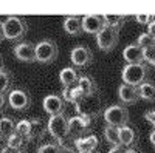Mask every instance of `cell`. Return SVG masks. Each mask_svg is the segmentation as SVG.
<instances>
[{
    "mask_svg": "<svg viewBox=\"0 0 155 153\" xmlns=\"http://www.w3.org/2000/svg\"><path fill=\"white\" fill-rule=\"evenodd\" d=\"M74 108H76V113L79 114V116H84V118H88V119H95L101 113H104L102 111V100H101L98 93L90 94V96H84L79 102L74 104Z\"/></svg>",
    "mask_w": 155,
    "mask_h": 153,
    "instance_id": "1",
    "label": "cell"
},
{
    "mask_svg": "<svg viewBox=\"0 0 155 153\" xmlns=\"http://www.w3.org/2000/svg\"><path fill=\"white\" fill-rule=\"evenodd\" d=\"M2 27H3L5 39H8V40H19L28 31L27 20L19 16H8L2 22Z\"/></svg>",
    "mask_w": 155,
    "mask_h": 153,
    "instance_id": "2",
    "label": "cell"
},
{
    "mask_svg": "<svg viewBox=\"0 0 155 153\" xmlns=\"http://www.w3.org/2000/svg\"><path fill=\"white\" fill-rule=\"evenodd\" d=\"M123 84L132 85V87H140L143 82H146L147 79V65L144 63H130L123 68Z\"/></svg>",
    "mask_w": 155,
    "mask_h": 153,
    "instance_id": "3",
    "label": "cell"
},
{
    "mask_svg": "<svg viewBox=\"0 0 155 153\" xmlns=\"http://www.w3.org/2000/svg\"><path fill=\"white\" fill-rule=\"evenodd\" d=\"M104 116V121L107 122V125L112 127H126L129 124V110L123 105H110L104 110L102 113Z\"/></svg>",
    "mask_w": 155,
    "mask_h": 153,
    "instance_id": "4",
    "label": "cell"
},
{
    "mask_svg": "<svg viewBox=\"0 0 155 153\" xmlns=\"http://www.w3.org/2000/svg\"><path fill=\"white\" fill-rule=\"evenodd\" d=\"M47 129H48L50 136L58 142L59 139L70 135V132H68V118H65V114L50 116V121L47 122Z\"/></svg>",
    "mask_w": 155,
    "mask_h": 153,
    "instance_id": "5",
    "label": "cell"
},
{
    "mask_svg": "<svg viewBox=\"0 0 155 153\" xmlns=\"http://www.w3.org/2000/svg\"><path fill=\"white\" fill-rule=\"evenodd\" d=\"M59 54L58 45L53 40H41L39 43H36V60L41 63H50L53 62Z\"/></svg>",
    "mask_w": 155,
    "mask_h": 153,
    "instance_id": "6",
    "label": "cell"
},
{
    "mask_svg": "<svg viewBox=\"0 0 155 153\" xmlns=\"http://www.w3.org/2000/svg\"><path fill=\"white\" fill-rule=\"evenodd\" d=\"M118 39H120V30H113L109 27H104V30L96 34L98 48L101 51H106V53H109V51H112L116 46Z\"/></svg>",
    "mask_w": 155,
    "mask_h": 153,
    "instance_id": "7",
    "label": "cell"
},
{
    "mask_svg": "<svg viewBox=\"0 0 155 153\" xmlns=\"http://www.w3.org/2000/svg\"><path fill=\"white\" fill-rule=\"evenodd\" d=\"M90 125H92V119L79 116V114L68 118V132H70V135L74 139H79V138L87 136L85 133L90 129Z\"/></svg>",
    "mask_w": 155,
    "mask_h": 153,
    "instance_id": "8",
    "label": "cell"
},
{
    "mask_svg": "<svg viewBox=\"0 0 155 153\" xmlns=\"http://www.w3.org/2000/svg\"><path fill=\"white\" fill-rule=\"evenodd\" d=\"M70 59H71V63L78 68H84L87 65H90L93 60V53L88 46H84V45H78L71 49L70 53Z\"/></svg>",
    "mask_w": 155,
    "mask_h": 153,
    "instance_id": "9",
    "label": "cell"
},
{
    "mask_svg": "<svg viewBox=\"0 0 155 153\" xmlns=\"http://www.w3.org/2000/svg\"><path fill=\"white\" fill-rule=\"evenodd\" d=\"M8 104L11 105V108L22 111V110H27L31 105V97L25 90L16 88V90H11L8 93Z\"/></svg>",
    "mask_w": 155,
    "mask_h": 153,
    "instance_id": "10",
    "label": "cell"
},
{
    "mask_svg": "<svg viewBox=\"0 0 155 153\" xmlns=\"http://www.w3.org/2000/svg\"><path fill=\"white\" fill-rule=\"evenodd\" d=\"M81 20H82V31L87 34H98L106 27L104 17L99 14H85L81 17Z\"/></svg>",
    "mask_w": 155,
    "mask_h": 153,
    "instance_id": "11",
    "label": "cell"
},
{
    "mask_svg": "<svg viewBox=\"0 0 155 153\" xmlns=\"http://www.w3.org/2000/svg\"><path fill=\"white\" fill-rule=\"evenodd\" d=\"M12 53H14L16 59L22 62H36V45L31 42H19L12 48Z\"/></svg>",
    "mask_w": 155,
    "mask_h": 153,
    "instance_id": "12",
    "label": "cell"
},
{
    "mask_svg": "<svg viewBox=\"0 0 155 153\" xmlns=\"http://www.w3.org/2000/svg\"><path fill=\"white\" fill-rule=\"evenodd\" d=\"M44 110L50 114V116H56V114H64L65 113V100L58 94H48L45 96L44 102Z\"/></svg>",
    "mask_w": 155,
    "mask_h": 153,
    "instance_id": "13",
    "label": "cell"
},
{
    "mask_svg": "<svg viewBox=\"0 0 155 153\" xmlns=\"http://www.w3.org/2000/svg\"><path fill=\"white\" fill-rule=\"evenodd\" d=\"M123 57L129 65H130V63H143L144 62V49L138 43H130L124 48Z\"/></svg>",
    "mask_w": 155,
    "mask_h": 153,
    "instance_id": "14",
    "label": "cell"
},
{
    "mask_svg": "<svg viewBox=\"0 0 155 153\" xmlns=\"http://www.w3.org/2000/svg\"><path fill=\"white\" fill-rule=\"evenodd\" d=\"M74 145H76V150L81 153H95L99 145V141L95 135H88V136L76 139Z\"/></svg>",
    "mask_w": 155,
    "mask_h": 153,
    "instance_id": "15",
    "label": "cell"
},
{
    "mask_svg": "<svg viewBox=\"0 0 155 153\" xmlns=\"http://www.w3.org/2000/svg\"><path fill=\"white\" fill-rule=\"evenodd\" d=\"M118 97L123 104H135L140 99V93H138V87H132L127 84H121L118 88Z\"/></svg>",
    "mask_w": 155,
    "mask_h": 153,
    "instance_id": "16",
    "label": "cell"
},
{
    "mask_svg": "<svg viewBox=\"0 0 155 153\" xmlns=\"http://www.w3.org/2000/svg\"><path fill=\"white\" fill-rule=\"evenodd\" d=\"M62 28L70 36H79L82 31V20L78 16H67L62 22Z\"/></svg>",
    "mask_w": 155,
    "mask_h": 153,
    "instance_id": "17",
    "label": "cell"
},
{
    "mask_svg": "<svg viewBox=\"0 0 155 153\" xmlns=\"http://www.w3.org/2000/svg\"><path fill=\"white\" fill-rule=\"evenodd\" d=\"M59 81L62 84L64 88L67 87H74L78 85V81H79V74H78L76 68L73 67H65L59 71Z\"/></svg>",
    "mask_w": 155,
    "mask_h": 153,
    "instance_id": "18",
    "label": "cell"
},
{
    "mask_svg": "<svg viewBox=\"0 0 155 153\" xmlns=\"http://www.w3.org/2000/svg\"><path fill=\"white\" fill-rule=\"evenodd\" d=\"M78 87L81 88V91L84 93V96H90V94L98 93L96 82L93 81V78H90V76H87V74L79 76V81H78Z\"/></svg>",
    "mask_w": 155,
    "mask_h": 153,
    "instance_id": "19",
    "label": "cell"
},
{
    "mask_svg": "<svg viewBox=\"0 0 155 153\" xmlns=\"http://www.w3.org/2000/svg\"><path fill=\"white\" fill-rule=\"evenodd\" d=\"M137 138H138L137 132L132 129V127L126 125V127H121L120 129V142H121V145H124V147L134 145L137 142Z\"/></svg>",
    "mask_w": 155,
    "mask_h": 153,
    "instance_id": "20",
    "label": "cell"
},
{
    "mask_svg": "<svg viewBox=\"0 0 155 153\" xmlns=\"http://www.w3.org/2000/svg\"><path fill=\"white\" fill-rule=\"evenodd\" d=\"M84 97V93L81 91V88L74 85V87H67V88H62V99L71 102V104H76Z\"/></svg>",
    "mask_w": 155,
    "mask_h": 153,
    "instance_id": "21",
    "label": "cell"
},
{
    "mask_svg": "<svg viewBox=\"0 0 155 153\" xmlns=\"http://www.w3.org/2000/svg\"><path fill=\"white\" fill-rule=\"evenodd\" d=\"M138 93H140V99L153 102L155 100V82H152V81L143 82L138 87Z\"/></svg>",
    "mask_w": 155,
    "mask_h": 153,
    "instance_id": "22",
    "label": "cell"
},
{
    "mask_svg": "<svg viewBox=\"0 0 155 153\" xmlns=\"http://www.w3.org/2000/svg\"><path fill=\"white\" fill-rule=\"evenodd\" d=\"M104 138H106V141L109 144H112V147L121 145V142H120V129L118 127L106 125L104 127Z\"/></svg>",
    "mask_w": 155,
    "mask_h": 153,
    "instance_id": "23",
    "label": "cell"
},
{
    "mask_svg": "<svg viewBox=\"0 0 155 153\" xmlns=\"http://www.w3.org/2000/svg\"><path fill=\"white\" fill-rule=\"evenodd\" d=\"M102 17H104L106 27L113 28V30H120L126 23V16H121V14H104Z\"/></svg>",
    "mask_w": 155,
    "mask_h": 153,
    "instance_id": "24",
    "label": "cell"
},
{
    "mask_svg": "<svg viewBox=\"0 0 155 153\" xmlns=\"http://www.w3.org/2000/svg\"><path fill=\"white\" fill-rule=\"evenodd\" d=\"M12 133H16V122L11 118H2L0 119V136L8 139Z\"/></svg>",
    "mask_w": 155,
    "mask_h": 153,
    "instance_id": "25",
    "label": "cell"
},
{
    "mask_svg": "<svg viewBox=\"0 0 155 153\" xmlns=\"http://www.w3.org/2000/svg\"><path fill=\"white\" fill-rule=\"evenodd\" d=\"M12 85V76L9 71L2 70L0 71V94H5L6 91H11Z\"/></svg>",
    "mask_w": 155,
    "mask_h": 153,
    "instance_id": "26",
    "label": "cell"
},
{
    "mask_svg": "<svg viewBox=\"0 0 155 153\" xmlns=\"http://www.w3.org/2000/svg\"><path fill=\"white\" fill-rule=\"evenodd\" d=\"M16 133H19L25 139H30V135H31V122H30V119L19 121L16 124Z\"/></svg>",
    "mask_w": 155,
    "mask_h": 153,
    "instance_id": "27",
    "label": "cell"
},
{
    "mask_svg": "<svg viewBox=\"0 0 155 153\" xmlns=\"http://www.w3.org/2000/svg\"><path fill=\"white\" fill-rule=\"evenodd\" d=\"M74 141H76V139H74L71 135H68V136H65V138L59 139L58 144H59V147H61L64 151H70V153H73V151H74V148H76Z\"/></svg>",
    "mask_w": 155,
    "mask_h": 153,
    "instance_id": "28",
    "label": "cell"
},
{
    "mask_svg": "<svg viewBox=\"0 0 155 153\" xmlns=\"http://www.w3.org/2000/svg\"><path fill=\"white\" fill-rule=\"evenodd\" d=\"M137 43L143 48V49H146V48H152V46L155 45V39H153L152 36H149L147 33H143V34L138 36Z\"/></svg>",
    "mask_w": 155,
    "mask_h": 153,
    "instance_id": "29",
    "label": "cell"
},
{
    "mask_svg": "<svg viewBox=\"0 0 155 153\" xmlns=\"http://www.w3.org/2000/svg\"><path fill=\"white\" fill-rule=\"evenodd\" d=\"M23 136H20L19 133H12L8 139H6V147H11V148H22V144H23Z\"/></svg>",
    "mask_w": 155,
    "mask_h": 153,
    "instance_id": "30",
    "label": "cell"
},
{
    "mask_svg": "<svg viewBox=\"0 0 155 153\" xmlns=\"http://www.w3.org/2000/svg\"><path fill=\"white\" fill-rule=\"evenodd\" d=\"M64 150L59 147L58 142H48V144H42L37 148V153H62Z\"/></svg>",
    "mask_w": 155,
    "mask_h": 153,
    "instance_id": "31",
    "label": "cell"
},
{
    "mask_svg": "<svg viewBox=\"0 0 155 153\" xmlns=\"http://www.w3.org/2000/svg\"><path fill=\"white\" fill-rule=\"evenodd\" d=\"M144 62H147L152 67H155V49H153V46L144 49Z\"/></svg>",
    "mask_w": 155,
    "mask_h": 153,
    "instance_id": "32",
    "label": "cell"
},
{
    "mask_svg": "<svg viewBox=\"0 0 155 153\" xmlns=\"http://www.w3.org/2000/svg\"><path fill=\"white\" fill-rule=\"evenodd\" d=\"M135 20L141 25H149L152 20H155V16H149V14H137Z\"/></svg>",
    "mask_w": 155,
    "mask_h": 153,
    "instance_id": "33",
    "label": "cell"
},
{
    "mask_svg": "<svg viewBox=\"0 0 155 153\" xmlns=\"http://www.w3.org/2000/svg\"><path fill=\"white\" fill-rule=\"evenodd\" d=\"M144 119H146L147 122H150V124L153 125V129H155V110H153V111L144 113Z\"/></svg>",
    "mask_w": 155,
    "mask_h": 153,
    "instance_id": "34",
    "label": "cell"
},
{
    "mask_svg": "<svg viewBox=\"0 0 155 153\" xmlns=\"http://www.w3.org/2000/svg\"><path fill=\"white\" fill-rule=\"evenodd\" d=\"M107 153H126V147H124V145H115V147H112Z\"/></svg>",
    "mask_w": 155,
    "mask_h": 153,
    "instance_id": "35",
    "label": "cell"
},
{
    "mask_svg": "<svg viewBox=\"0 0 155 153\" xmlns=\"http://www.w3.org/2000/svg\"><path fill=\"white\" fill-rule=\"evenodd\" d=\"M0 151L2 153H25L22 148H11V147H3Z\"/></svg>",
    "mask_w": 155,
    "mask_h": 153,
    "instance_id": "36",
    "label": "cell"
},
{
    "mask_svg": "<svg viewBox=\"0 0 155 153\" xmlns=\"http://www.w3.org/2000/svg\"><path fill=\"white\" fill-rule=\"evenodd\" d=\"M147 34L152 36L153 39H155V20H152V22L147 25Z\"/></svg>",
    "mask_w": 155,
    "mask_h": 153,
    "instance_id": "37",
    "label": "cell"
},
{
    "mask_svg": "<svg viewBox=\"0 0 155 153\" xmlns=\"http://www.w3.org/2000/svg\"><path fill=\"white\" fill-rule=\"evenodd\" d=\"M5 104H6V96L5 94H0V110H3Z\"/></svg>",
    "mask_w": 155,
    "mask_h": 153,
    "instance_id": "38",
    "label": "cell"
},
{
    "mask_svg": "<svg viewBox=\"0 0 155 153\" xmlns=\"http://www.w3.org/2000/svg\"><path fill=\"white\" fill-rule=\"evenodd\" d=\"M149 141H150V144L152 145H155V129L150 132V135H149Z\"/></svg>",
    "mask_w": 155,
    "mask_h": 153,
    "instance_id": "39",
    "label": "cell"
},
{
    "mask_svg": "<svg viewBox=\"0 0 155 153\" xmlns=\"http://www.w3.org/2000/svg\"><path fill=\"white\" fill-rule=\"evenodd\" d=\"M5 39V34H3V27H2V22H0V42Z\"/></svg>",
    "mask_w": 155,
    "mask_h": 153,
    "instance_id": "40",
    "label": "cell"
},
{
    "mask_svg": "<svg viewBox=\"0 0 155 153\" xmlns=\"http://www.w3.org/2000/svg\"><path fill=\"white\" fill-rule=\"evenodd\" d=\"M126 153H140V151L134 147H129V148H126Z\"/></svg>",
    "mask_w": 155,
    "mask_h": 153,
    "instance_id": "41",
    "label": "cell"
},
{
    "mask_svg": "<svg viewBox=\"0 0 155 153\" xmlns=\"http://www.w3.org/2000/svg\"><path fill=\"white\" fill-rule=\"evenodd\" d=\"M3 70V60H2V57H0V71Z\"/></svg>",
    "mask_w": 155,
    "mask_h": 153,
    "instance_id": "42",
    "label": "cell"
},
{
    "mask_svg": "<svg viewBox=\"0 0 155 153\" xmlns=\"http://www.w3.org/2000/svg\"><path fill=\"white\" fill-rule=\"evenodd\" d=\"M73 153H81V151H78V150H76V151H73Z\"/></svg>",
    "mask_w": 155,
    "mask_h": 153,
    "instance_id": "43",
    "label": "cell"
},
{
    "mask_svg": "<svg viewBox=\"0 0 155 153\" xmlns=\"http://www.w3.org/2000/svg\"><path fill=\"white\" fill-rule=\"evenodd\" d=\"M153 49H155V45H153Z\"/></svg>",
    "mask_w": 155,
    "mask_h": 153,
    "instance_id": "44",
    "label": "cell"
},
{
    "mask_svg": "<svg viewBox=\"0 0 155 153\" xmlns=\"http://www.w3.org/2000/svg\"><path fill=\"white\" fill-rule=\"evenodd\" d=\"M0 153H2V151H0Z\"/></svg>",
    "mask_w": 155,
    "mask_h": 153,
    "instance_id": "45",
    "label": "cell"
}]
</instances>
